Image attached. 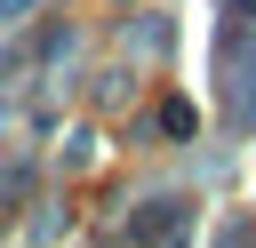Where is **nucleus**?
Listing matches in <instances>:
<instances>
[{
  "mask_svg": "<svg viewBox=\"0 0 256 248\" xmlns=\"http://www.w3.org/2000/svg\"><path fill=\"white\" fill-rule=\"evenodd\" d=\"M128 232H136L144 248H184V240H192V200H144V208L128 216Z\"/></svg>",
  "mask_w": 256,
  "mask_h": 248,
  "instance_id": "f257e3e1",
  "label": "nucleus"
},
{
  "mask_svg": "<svg viewBox=\"0 0 256 248\" xmlns=\"http://www.w3.org/2000/svg\"><path fill=\"white\" fill-rule=\"evenodd\" d=\"M224 112H232V128H256V56H240V48H232V80H224Z\"/></svg>",
  "mask_w": 256,
  "mask_h": 248,
  "instance_id": "f03ea898",
  "label": "nucleus"
},
{
  "mask_svg": "<svg viewBox=\"0 0 256 248\" xmlns=\"http://www.w3.org/2000/svg\"><path fill=\"white\" fill-rule=\"evenodd\" d=\"M216 248H256V224H232V232H224Z\"/></svg>",
  "mask_w": 256,
  "mask_h": 248,
  "instance_id": "7ed1b4c3",
  "label": "nucleus"
},
{
  "mask_svg": "<svg viewBox=\"0 0 256 248\" xmlns=\"http://www.w3.org/2000/svg\"><path fill=\"white\" fill-rule=\"evenodd\" d=\"M40 0H0V24H16V16H32Z\"/></svg>",
  "mask_w": 256,
  "mask_h": 248,
  "instance_id": "20e7f679",
  "label": "nucleus"
}]
</instances>
